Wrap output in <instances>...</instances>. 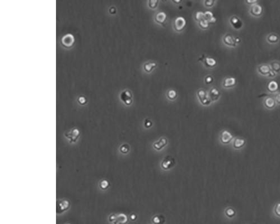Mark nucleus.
<instances>
[{
	"mask_svg": "<svg viewBox=\"0 0 280 224\" xmlns=\"http://www.w3.org/2000/svg\"><path fill=\"white\" fill-rule=\"evenodd\" d=\"M71 206V202L67 199H58L56 203V213L62 214L68 211Z\"/></svg>",
	"mask_w": 280,
	"mask_h": 224,
	"instance_id": "f257e3e1",
	"label": "nucleus"
},
{
	"mask_svg": "<svg viewBox=\"0 0 280 224\" xmlns=\"http://www.w3.org/2000/svg\"><path fill=\"white\" fill-rule=\"evenodd\" d=\"M64 135L70 144H75L80 136V132L78 128H73L71 130L66 132Z\"/></svg>",
	"mask_w": 280,
	"mask_h": 224,
	"instance_id": "f03ea898",
	"label": "nucleus"
},
{
	"mask_svg": "<svg viewBox=\"0 0 280 224\" xmlns=\"http://www.w3.org/2000/svg\"><path fill=\"white\" fill-rule=\"evenodd\" d=\"M248 12L250 15H251L252 17H260L263 15V7L258 2L255 3L254 5L250 6Z\"/></svg>",
	"mask_w": 280,
	"mask_h": 224,
	"instance_id": "7ed1b4c3",
	"label": "nucleus"
},
{
	"mask_svg": "<svg viewBox=\"0 0 280 224\" xmlns=\"http://www.w3.org/2000/svg\"><path fill=\"white\" fill-rule=\"evenodd\" d=\"M197 96L202 105H208L211 104V100L210 99L209 95L204 90H198L197 91Z\"/></svg>",
	"mask_w": 280,
	"mask_h": 224,
	"instance_id": "20e7f679",
	"label": "nucleus"
},
{
	"mask_svg": "<svg viewBox=\"0 0 280 224\" xmlns=\"http://www.w3.org/2000/svg\"><path fill=\"white\" fill-rule=\"evenodd\" d=\"M223 42L226 46L235 48L238 46L235 41V37L230 33H227L223 37Z\"/></svg>",
	"mask_w": 280,
	"mask_h": 224,
	"instance_id": "39448f33",
	"label": "nucleus"
},
{
	"mask_svg": "<svg viewBox=\"0 0 280 224\" xmlns=\"http://www.w3.org/2000/svg\"><path fill=\"white\" fill-rule=\"evenodd\" d=\"M256 70L258 75L266 77L271 70L269 63H262L257 66Z\"/></svg>",
	"mask_w": 280,
	"mask_h": 224,
	"instance_id": "423d86ee",
	"label": "nucleus"
},
{
	"mask_svg": "<svg viewBox=\"0 0 280 224\" xmlns=\"http://www.w3.org/2000/svg\"><path fill=\"white\" fill-rule=\"evenodd\" d=\"M230 24L233 28L235 30H240L243 26V22L240 17L236 15H234L230 17Z\"/></svg>",
	"mask_w": 280,
	"mask_h": 224,
	"instance_id": "0eeeda50",
	"label": "nucleus"
},
{
	"mask_svg": "<svg viewBox=\"0 0 280 224\" xmlns=\"http://www.w3.org/2000/svg\"><path fill=\"white\" fill-rule=\"evenodd\" d=\"M120 98L122 102L125 103V104L127 105H131L133 101L132 95L129 90H125L122 91L120 95Z\"/></svg>",
	"mask_w": 280,
	"mask_h": 224,
	"instance_id": "6e6552de",
	"label": "nucleus"
},
{
	"mask_svg": "<svg viewBox=\"0 0 280 224\" xmlns=\"http://www.w3.org/2000/svg\"><path fill=\"white\" fill-rule=\"evenodd\" d=\"M175 163H176L175 159H174L173 157L167 156L164 158V159L161 162V167H163V169H164V170H168L173 167L175 165Z\"/></svg>",
	"mask_w": 280,
	"mask_h": 224,
	"instance_id": "1a4fd4ad",
	"label": "nucleus"
},
{
	"mask_svg": "<svg viewBox=\"0 0 280 224\" xmlns=\"http://www.w3.org/2000/svg\"><path fill=\"white\" fill-rule=\"evenodd\" d=\"M264 107L269 110H272L276 107V103L273 96H268L264 98L263 100Z\"/></svg>",
	"mask_w": 280,
	"mask_h": 224,
	"instance_id": "9d476101",
	"label": "nucleus"
},
{
	"mask_svg": "<svg viewBox=\"0 0 280 224\" xmlns=\"http://www.w3.org/2000/svg\"><path fill=\"white\" fill-rule=\"evenodd\" d=\"M279 84L276 81H270L267 84L266 90L270 94H274L279 91Z\"/></svg>",
	"mask_w": 280,
	"mask_h": 224,
	"instance_id": "9b49d317",
	"label": "nucleus"
},
{
	"mask_svg": "<svg viewBox=\"0 0 280 224\" xmlns=\"http://www.w3.org/2000/svg\"><path fill=\"white\" fill-rule=\"evenodd\" d=\"M186 25V20L182 16L177 17L174 23V27L177 31H180L184 28Z\"/></svg>",
	"mask_w": 280,
	"mask_h": 224,
	"instance_id": "f8f14e48",
	"label": "nucleus"
},
{
	"mask_svg": "<svg viewBox=\"0 0 280 224\" xmlns=\"http://www.w3.org/2000/svg\"><path fill=\"white\" fill-rule=\"evenodd\" d=\"M266 42L271 45H275L278 44L280 40V38L278 34L275 33H271L268 34L266 38Z\"/></svg>",
	"mask_w": 280,
	"mask_h": 224,
	"instance_id": "ddd939ff",
	"label": "nucleus"
},
{
	"mask_svg": "<svg viewBox=\"0 0 280 224\" xmlns=\"http://www.w3.org/2000/svg\"><path fill=\"white\" fill-rule=\"evenodd\" d=\"M236 79L232 76H228L225 77L223 80V86L225 88H232L234 87L236 84Z\"/></svg>",
	"mask_w": 280,
	"mask_h": 224,
	"instance_id": "4468645a",
	"label": "nucleus"
},
{
	"mask_svg": "<svg viewBox=\"0 0 280 224\" xmlns=\"http://www.w3.org/2000/svg\"><path fill=\"white\" fill-rule=\"evenodd\" d=\"M233 139L232 134L229 132L228 130H223L221 133L220 139L221 142L223 144H229Z\"/></svg>",
	"mask_w": 280,
	"mask_h": 224,
	"instance_id": "2eb2a0df",
	"label": "nucleus"
},
{
	"mask_svg": "<svg viewBox=\"0 0 280 224\" xmlns=\"http://www.w3.org/2000/svg\"><path fill=\"white\" fill-rule=\"evenodd\" d=\"M209 95L211 101H216L220 97V91L216 88H212L209 91Z\"/></svg>",
	"mask_w": 280,
	"mask_h": 224,
	"instance_id": "dca6fc26",
	"label": "nucleus"
},
{
	"mask_svg": "<svg viewBox=\"0 0 280 224\" xmlns=\"http://www.w3.org/2000/svg\"><path fill=\"white\" fill-rule=\"evenodd\" d=\"M199 60H202L204 62V64L207 67H211V68L214 67L218 64L216 60H215V58H212V57H204V58H202V59L200 58Z\"/></svg>",
	"mask_w": 280,
	"mask_h": 224,
	"instance_id": "f3484780",
	"label": "nucleus"
},
{
	"mask_svg": "<svg viewBox=\"0 0 280 224\" xmlns=\"http://www.w3.org/2000/svg\"><path fill=\"white\" fill-rule=\"evenodd\" d=\"M167 15L166 13L164 11H160L158 12L156 15L155 20L156 22L161 24L162 25H164V24L167 20Z\"/></svg>",
	"mask_w": 280,
	"mask_h": 224,
	"instance_id": "a211bd4d",
	"label": "nucleus"
},
{
	"mask_svg": "<svg viewBox=\"0 0 280 224\" xmlns=\"http://www.w3.org/2000/svg\"><path fill=\"white\" fill-rule=\"evenodd\" d=\"M271 70L274 71L277 75L280 74V62L277 60L272 61L269 63Z\"/></svg>",
	"mask_w": 280,
	"mask_h": 224,
	"instance_id": "6ab92c4d",
	"label": "nucleus"
},
{
	"mask_svg": "<svg viewBox=\"0 0 280 224\" xmlns=\"http://www.w3.org/2000/svg\"><path fill=\"white\" fill-rule=\"evenodd\" d=\"M168 144V140L165 138H162L158 141L155 142L154 144V148L157 150H160L163 148H164Z\"/></svg>",
	"mask_w": 280,
	"mask_h": 224,
	"instance_id": "aec40b11",
	"label": "nucleus"
},
{
	"mask_svg": "<svg viewBox=\"0 0 280 224\" xmlns=\"http://www.w3.org/2000/svg\"><path fill=\"white\" fill-rule=\"evenodd\" d=\"M128 218L127 216L123 213H120L117 215L116 220L113 222V224H126L127 223Z\"/></svg>",
	"mask_w": 280,
	"mask_h": 224,
	"instance_id": "412c9836",
	"label": "nucleus"
},
{
	"mask_svg": "<svg viewBox=\"0 0 280 224\" xmlns=\"http://www.w3.org/2000/svg\"><path fill=\"white\" fill-rule=\"evenodd\" d=\"M204 13L205 19L209 22V24L215 23L216 21V20H217L216 18L215 17L214 15L212 12L210 11H206Z\"/></svg>",
	"mask_w": 280,
	"mask_h": 224,
	"instance_id": "4be33fe9",
	"label": "nucleus"
},
{
	"mask_svg": "<svg viewBox=\"0 0 280 224\" xmlns=\"http://www.w3.org/2000/svg\"><path fill=\"white\" fill-rule=\"evenodd\" d=\"M245 144H246L245 139L236 138L234 139V142H233V147L236 149H239L242 147H243Z\"/></svg>",
	"mask_w": 280,
	"mask_h": 224,
	"instance_id": "5701e85b",
	"label": "nucleus"
},
{
	"mask_svg": "<svg viewBox=\"0 0 280 224\" xmlns=\"http://www.w3.org/2000/svg\"><path fill=\"white\" fill-rule=\"evenodd\" d=\"M99 187L101 190H107L110 187V183L107 179H102L99 181Z\"/></svg>",
	"mask_w": 280,
	"mask_h": 224,
	"instance_id": "b1692460",
	"label": "nucleus"
},
{
	"mask_svg": "<svg viewBox=\"0 0 280 224\" xmlns=\"http://www.w3.org/2000/svg\"><path fill=\"white\" fill-rule=\"evenodd\" d=\"M156 67V63H145L144 65V69L147 72H151Z\"/></svg>",
	"mask_w": 280,
	"mask_h": 224,
	"instance_id": "393cba45",
	"label": "nucleus"
},
{
	"mask_svg": "<svg viewBox=\"0 0 280 224\" xmlns=\"http://www.w3.org/2000/svg\"><path fill=\"white\" fill-rule=\"evenodd\" d=\"M152 221L154 224H163L165 222V217L162 215H156L153 217Z\"/></svg>",
	"mask_w": 280,
	"mask_h": 224,
	"instance_id": "a878e982",
	"label": "nucleus"
},
{
	"mask_svg": "<svg viewBox=\"0 0 280 224\" xmlns=\"http://www.w3.org/2000/svg\"><path fill=\"white\" fill-rule=\"evenodd\" d=\"M225 215H226L228 217L232 218V217H233L235 215L236 212H235V210H234L232 208H231V207H228L227 208V209L225 210Z\"/></svg>",
	"mask_w": 280,
	"mask_h": 224,
	"instance_id": "bb28decb",
	"label": "nucleus"
},
{
	"mask_svg": "<svg viewBox=\"0 0 280 224\" xmlns=\"http://www.w3.org/2000/svg\"><path fill=\"white\" fill-rule=\"evenodd\" d=\"M73 38H74V37L72 35H71V34H67V35H65V37L63 38L62 42L65 44H66V46H71L72 43L70 42H69V39H72Z\"/></svg>",
	"mask_w": 280,
	"mask_h": 224,
	"instance_id": "cd10ccee",
	"label": "nucleus"
},
{
	"mask_svg": "<svg viewBox=\"0 0 280 224\" xmlns=\"http://www.w3.org/2000/svg\"><path fill=\"white\" fill-rule=\"evenodd\" d=\"M167 97L170 100H174L177 97V94L176 90H169L167 93Z\"/></svg>",
	"mask_w": 280,
	"mask_h": 224,
	"instance_id": "c85d7f7f",
	"label": "nucleus"
},
{
	"mask_svg": "<svg viewBox=\"0 0 280 224\" xmlns=\"http://www.w3.org/2000/svg\"><path fill=\"white\" fill-rule=\"evenodd\" d=\"M195 20L198 21V22L201 20L205 19L204 13L202 11H197L195 14Z\"/></svg>",
	"mask_w": 280,
	"mask_h": 224,
	"instance_id": "c756f323",
	"label": "nucleus"
},
{
	"mask_svg": "<svg viewBox=\"0 0 280 224\" xmlns=\"http://www.w3.org/2000/svg\"><path fill=\"white\" fill-rule=\"evenodd\" d=\"M130 149V146L128 145V144H123V145H121V146H120V148H119V150H120V151H121L122 153H124V154L127 153H128L129 152Z\"/></svg>",
	"mask_w": 280,
	"mask_h": 224,
	"instance_id": "7c9ffc66",
	"label": "nucleus"
},
{
	"mask_svg": "<svg viewBox=\"0 0 280 224\" xmlns=\"http://www.w3.org/2000/svg\"><path fill=\"white\" fill-rule=\"evenodd\" d=\"M209 22L206 19L199 21V25L201 27V28L204 29L208 28V27L209 26Z\"/></svg>",
	"mask_w": 280,
	"mask_h": 224,
	"instance_id": "2f4dec72",
	"label": "nucleus"
},
{
	"mask_svg": "<svg viewBox=\"0 0 280 224\" xmlns=\"http://www.w3.org/2000/svg\"><path fill=\"white\" fill-rule=\"evenodd\" d=\"M158 0H149L148 1L149 6L151 9H155V8H156L158 6Z\"/></svg>",
	"mask_w": 280,
	"mask_h": 224,
	"instance_id": "473e14b6",
	"label": "nucleus"
},
{
	"mask_svg": "<svg viewBox=\"0 0 280 224\" xmlns=\"http://www.w3.org/2000/svg\"><path fill=\"white\" fill-rule=\"evenodd\" d=\"M273 97L277 105H280V91H278L277 93H275Z\"/></svg>",
	"mask_w": 280,
	"mask_h": 224,
	"instance_id": "72a5a7b5",
	"label": "nucleus"
},
{
	"mask_svg": "<svg viewBox=\"0 0 280 224\" xmlns=\"http://www.w3.org/2000/svg\"><path fill=\"white\" fill-rule=\"evenodd\" d=\"M274 213L276 215L280 217V203H277L276 204L274 209Z\"/></svg>",
	"mask_w": 280,
	"mask_h": 224,
	"instance_id": "f704fd0d",
	"label": "nucleus"
},
{
	"mask_svg": "<svg viewBox=\"0 0 280 224\" xmlns=\"http://www.w3.org/2000/svg\"><path fill=\"white\" fill-rule=\"evenodd\" d=\"M117 217V215H116V214H112L109 216L108 221L110 222L113 223L116 220Z\"/></svg>",
	"mask_w": 280,
	"mask_h": 224,
	"instance_id": "c9c22d12",
	"label": "nucleus"
},
{
	"mask_svg": "<svg viewBox=\"0 0 280 224\" xmlns=\"http://www.w3.org/2000/svg\"><path fill=\"white\" fill-rule=\"evenodd\" d=\"M277 75H278L277 74H276L274 71L271 70V71L269 72V73L268 74V75L266 77L268 78V79H274L277 76Z\"/></svg>",
	"mask_w": 280,
	"mask_h": 224,
	"instance_id": "e433bc0d",
	"label": "nucleus"
},
{
	"mask_svg": "<svg viewBox=\"0 0 280 224\" xmlns=\"http://www.w3.org/2000/svg\"><path fill=\"white\" fill-rule=\"evenodd\" d=\"M204 3L205 4V5L209 7H211L213 6L215 3V1L213 0H206L204 1Z\"/></svg>",
	"mask_w": 280,
	"mask_h": 224,
	"instance_id": "4c0bfd02",
	"label": "nucleus"
},
{
	"mask_svg": "<svg viewBox=\"0 0 280 224\" xmlns=\"http://www.w3.org/2000/svg\"><path fill=\"white\" fill-rule=\"evenodd\" d=\"M213 77H212L211 76H210V75L207 76L205 77V79H204V81H205V82H206V84H209L212 83V82H213Z\"/></svg>",
	"mask_w": 280,
	"mask_h": 224,
	"instance_id": "58836bf2",
	"label": "nucleus"
},
{
	"mask_svg": "<svg viewBox=\"0 0 280 224\" xmlns=\"http://www.w3.org/2000/svg\"><path fill=\"white\" fill-rule=\"evenodd\" d=\"M258 1L257 0H246L245 1V3H246L247 5H248L249 6H251L254 5L255 3H258Z\"/></svg>",
	"mask_w": 280,
	"mask_h": 224,
	"instance_id": "ea45409f",
	"label": "nucleus"
},
{
	"mask_svg": "<svg viewBox=\"0 0 280 224\" xmlns=\"http://www.w3.org/2000/svg\"><path fill=\"white\" fill-rule=\"evenodd\" d=\"M152 125H153V123H152V122H151L150 120H149V119H146V120H145V126L146 127H151Z\"/></svg>",
	"mask_w": 280,
	"mask_h": 224,
	"instance_id": "a19ab883",
	"label": "nucleus"
},
{
	"mask_svg": "<svg viewBox=\"0 0 280 224\" xmlns=\"http://www.w3.org/2000/svg\"><path fill=\"white\" fill-rule=\"evenodd\" d=\"M130 219L132 221H135L136 219L137 218V215H136L135 213H132L130 216Z\"/></svg>",
	"mask_w": 280,
	"mask_h": 224,
	"instance_id": "79ce46f5",
	"label": "nucleus"
},
{
	"mask_svg": "<svg viewBox=\"0 0 280 224\" xmlns=\"http://www.w3.org/2000/svg\"><path fill=\"white\" fill-rule=\"evenodd\" d=\"M235 41H236V43H237V44L239 45L241 43V39L240 37H235Z\"/></svg>",
	"mask_w": 280,
	"mask_h": 224,
	"instance_id": "37998d69",
	"label": "nucleus"
},
{
	"mask_svg": "<svg viewBox=\"0 0 280 224\" xmlns=\"http://www.w3.org/2000/svg\"><path fill=\"white\" fill-rule=\"evenodd\" d=\"M173 2L178 3H179V2H181V1H173Z\"/></svg>",
	"mask_w": 280,
	"mask_h": 224,
	"instance_id": "c03bdc74",
	"label": "nucleus"
},
{
	"mask_svg": "<svg viewBox=\"0 0 280 224\" xmlns=\"http://www.w3.org/2000/svg\"><path fill=\"white\" fill-rule=\"evenodd\" d=\"M70 224V223H68V222H67V223H66V224Z\"/></svg>",
	"mask_w": 280,
	"mask_h": 224,
	"instance_id": "a18cd8bd",
	"label": "nucleus"
}]
</instances>
